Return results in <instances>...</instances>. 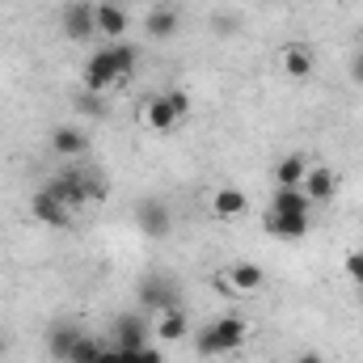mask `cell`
<instances>
[{
    "instance_id": "cell-3",
    "label": "cell",
    "mask_w": 363,
    "mask_h": 363,
    "mask_svg": "<svg viewBox=\"0 0 363 363\" xmlns=\"http://www.w3.org/2000/svg\"><path fill=\"white\" fill-rule=\"evenodd\" d=\"M47 190L72 211V207H85L89 199H97V194H106L101 190V182L89 178V174H81V169H68V174H60V178H51L47 182Z\"/></svg>"
},
{
    "instance_id": "cell-6",
    "label": "cell",
    "mask_w": 363,
    "mask_h": 363,
    "mask_svg": "<svg viewBox=\"0 0 363 363\" xmlns=\"http://www.w3.org/2000/svg\"><path fill=\"white\" fill-rule=\"evenodd\" d=\"M30 211H34L38 224H51V228H68V224H72V211H68L51 190H38L34 203H30Z\"/></svg>"
},
{
    "instance_id": "cell-12",
    "label": "cell",
    "mask_w": 363,
    "mask_h": 363,
    "mask_svg": "<svg viewBox=\"0 0 363 363\" xmlns=\"http://www.w3.org/2000/svg\"><path fill=\"white\" fill-rule=\"evenodd\" d=\"M81 342V325H72V321H60L55 330H51V338H47V351H51V359L68 363L72 355V347Z\"/></svg>"
},
{
    "instance_id": "cell-10",
    "label": "cell",
    "mask_w": 363,
    "mask_h": 363,
    "mask_svg": "<svg viewBox=\"0 0 363 363\" xmlns=\"http://www.w3.org/2000/svg\"><path fill=\"white\" fill-rule=\"evenodd\" d=\"M135 224H140L148 237H165V233H169V211H165V203H157V199L140 203V207H135Z\"/></svg>"
},
{
    "instance_id": "cell-5",
    "label": "cell",
    "mask_w": 363,
    "mask_h": 363,
    "mask_svg": "<svg viewBox=\"0 0 363 363\" xmlns=\"http://www.w3.org/2000/svg\"><path fill=\"white\" fill-rule=\"evenodd\" d=\"M114 342L110 347H118V351H140V347H148V321L140 317V313H123V317H114Z\"/></svg>"
},
{
    "instance_id": "cell-2",
    "label": "cell",
    "mask_w": 363,
    "mask_h": 363,
    "mask_svg": "<svg viewBox=\"0 0 363 363\" xmlns=\"http://www.w3.org/2000/svg\"><path fill=\"white\" fill-rule=\"evenodd\" d=\"M245 338H250L245 317H237V313L216 317V321L199 334V355H203V359H211V355H233V351L245 347Z\"/></svg>"
},
{
    "instance_id": "cell-1",
    "label": "cell",
    "mask_w": 363,
    "mask_h": 363,
    "mask_svg": "<svg viewBox=\"0 0 363 363\" xmlns=\"http://www.w3.org/2000/svg\"><path fill=\"white\" fill-rule=\"evenodd\" d=\"M308 224H313V199L304 194V190H274V203H271V220H267V228H271L274 237H283V241H300L304 233H308Z\"/></svg>"
},
{
    "instance_id": "cell-11",
    "label": "cell",
    "mask_w": 363,
    "mask_h": 363,
    "mask_svg": "<svg viewBox=\"0 0 363 363\" xmlns=\"http://www.w3.org/2000/svg\"><path fill=\"white\" fill-rule=\"evenodd\" d=\"M313 68H317V60H313V51H308L304 43H291V47H283V72H287L291 81H304V77H313Z\"/></svg>"
},
{
    "instance_id": "cell-14",
    "label": "cell",
    "mask_w": 363,
    "mask_h": 363,
    "mask_svg": "<svg viewBox=\"0 0 363 363\" xmlns=\"http://www.w3.org/2000/svg\"><path fill=\"white\" fill-rule=\"evenodd\" d=\"M93 13H97V30H101L110 43H118V38L127 34V13H123V9H114V4H93Z\"/></svg>"
},
{
    "instance_id": "cell-18",
    "label": "cell",
    "mask_w": 363,
    "mask_h": 363,
    "mask_svg": "<svg viewBox=\"0 0 363 363\" xmlns=\"http://www.w3.org/2000/svg\"><path fill=\"white\" fill-rule=\"evenodd\" d=\"M51 148H55L60 157H81V152L89 148V140H85L77 127H55V135H51Z\"/></svg>"
},
{
    "instance_id": "cell-4",
    "label": "cell",
    "mask_w": 363,
    "mask_h": 363,
    "mask_svg": "<svg viewBox=\"0 0 363 363\" xmlns=\"http://www.w3.org/2000/svg\"><path fill=\"white\" fill-rule=\"evenodd\" d=\"M81 81H85V93H106V89H114V85H123V81H118V68H114L110 47H97V51H93Z\"/></svg>"
},
{
    "instance_id": "cell-25",
    "label": "cell",
    "mask_w": 363,
    "mask_h": 363,
    "mask_svg": "<svg viewBox=\"0 0 363 363\" xmlns=\"http://www.w3.org/2000/svg\"><path fill=\"white\" fill-rule=\"evenodd\" d=\"M97 363H127V351H118V347H101Z\"/></svg>"
},
{
    "instance_id": "cell-15",
    "label": "cell",
    "mask_w": 363,
    "mask_h": 363,
    "mask_svg": "<svg viewBox=\"0 0 363 363\" xmlns=\"http://www.w3.org/2000/svg\"><path fill=\"white\" fill-rule=\"evenodd\" d=\"M144 123H148L152 131H174V127H178V114L169 110L165 93H161V97H148V101H144Z\"/></svg>"
},
{
    "instance_id": "cell-22",
    "label": "cell",
    "mask_w": 363,
    "mask_h": 363,
    "mask_svg": "<svg viewBox=\"0 0 363 363\" xmlns=\"http://www.w3.org/2000/svg\"><path fill=\"white\" fill-rule=\"evenodd\" d=\"M165 101H169V110L178 114V123H186V118H190V97H186L182 89H169V93H165Z\"/></svg>"
},
{
    "instance_id": "cell-7",
    "label": "cell",
    "mask_w": 363,
    "mask_h": 363,
    "mask_svg": "<svg viewBox=\"0 0 363 363\" xmlns=\"http://www.w3.org/2000/svg\"><path fill=\"white\" fill-rule=\"evenodd\" d=\"M93 30H97V13H93V4H68V9H64V34H68L72 43L93 38Z\"/></svg>"
},
{
    "instance_id": "cell-26",
    "label": "cell",
    "mask_w": 363,
    "mask_h": 363,
    "mask_svg": "<svg viewBox=\"0 0 363 363\" xmlns=\"http://www.w3.org/2000/svg\"><path fill=\"white\" fill-rule=\"evenodd\" d=\"M351 77H355V81H359V85H363V51H359V55H355V64H351Z\"/></svg>"
},
{
    "instance_id": "cell-24",
    "label": "cell",
    "mask_w": 363,
    "mask_h": 363,
    "mask_svg": "<svg viewBox=\"0 0 363 363\" xmlns=\"http://www.w3.org/2000/svg\"><path fill=\"white\" fill-rule=\"evenodd\" d=\"M347 274H351V283L363 287V254H351V258H347Z\"/></svg>"
},
{
    "instance_id": "cell-19",
    "label": "cell",
    "mask_w": 363,
    "mask_h": 363,
    "mask_svg": "<svg viewBox=\"0 0 363 363\" xmlns=\"http://www.w3.org/2000/svg\"><path fill=\"white\" fill-rule=\"evenodd\" d=\"M186 330H190V325H186V313H182V308H169V313L157 317V338H161V342H182Z\"/></svg>"
},
{
    "instance_id": "cell-23",
    "label": "cell",
    "mask_w": 363,
    "mask_h": 363,
    "mask_svg": "<svg viewBox=\"0 0 363 363\" xmlns=\"http://www.w3.org/2000/svg\"><path fill=\"white\" fill-rule=\"evenodd\" d=\"M127 363H165V355L157 347H140V351H127Z\"/></svg>"
},
{
    "instance_id": "cell-16",
    "label": "cell",
    "mask_w": 363,
    "mask_h": 363,
    "mask_svg": "<svg viewBox=\"0 0 363 363\" xmlns=\"http://www.w3.org/2000/svg\"><path fill=\"white\" fill-rule=\"evenodd\" d=\"M140 300H144V308H148V313H157V317H161V313H169V308H178V304H174V291H169L161 279L144 283V287H140Z\"/></svg>"
},
{
    "instance_id": "cell-9",
    "label": "cell",
    "mask_w": 363,
    "mask_h": 363,
    "mask_svg": "<svg viewBox=\"0 0 363 363\" xmlns=\"http://www.w3.org/2000/svg\"><path fill=\"white\" fill-rule=\"evenodd\" d=\"M245 207H250V199H245L237 186H220V190L211 194V211H216V220H237V216H245Z\"/></svg>"
},
{
    "instance_id": "cell-20",
    "label": "cell",
    "mask_w": 363,
    "mask_h": 363,
    "mask_svg": "<svg viewBox=\"0 0 363 363\" xmlns=\"http://www.w3.org/2000/svg\"><path fill=\"white\" fill-rule=\"evenodd\" d=\"M228 283H233L237 291H258V287L267 283V274H262V267H258V262H241V267H233Z\"/></svg>"
},
{
    "instance_id": "cell-27",
    "label": "cell",
    "mask_w": 363,
    "mask_h": 363,
    "mask_svg": "<svg viewBox=\"0 0 363 363\" xmlns=\"http://www.w3.org/2000/svg\"><path fill=\"white\" fill-rule=\"evenodd\" d=\"M296 363H325V359H321L317 351H304V355H300V359H296Z\"/></svg>"
},
{
    "instance_id": "cell-8",
    "label": "cell",
    "mask_w": 363,
    "mask_h": 363,
    "mask_svg": "<svg viewBox=\"0 0 363 363\" xmlns=\"http://www.w3.org/2000/svg\"><path fill=\"white\" fill-rule=\"evenodd\" d=\"M313 203H325V199H334V190H338V174L334 169H325V165H308V174H304V186H300Z\"/></svg>"
},
{
    "instance_id": "cell-21",
    "label": "cell",
    "mask_w": 363,
    "mask_h": 363,
    "mask_svg": "<svg viewBox=\"0 0 363 363\" xmlns=\"http://www.w3.org/2000/svg\"><path fill=\"white\" fill-rule=\"evenodd\" d=\"M97 355H101V342H97V338H89V334H81V342L72 347L68 363H97Z\"/></svg>"
},
{
    "instance_id": "cell-13",
    "label": "cell",
    "mask_w": 363,
    "mask_h": 363,
    "mask_svg": "<svg viewBox=\"0 0 363 363\" xmlns=\"http://www.w3.org/2000/svg\"><path fill=\"white\" fill-rule=\"evenodd\" d=\"M182 26V13L178 9H152L148 17H144V30H148V38H174Z\"/></svg>"
},
{
    "instance_id": "cell-17",
    "label": "cell",
    "mask_w": 363,
    "mask_h": 363,
    "mask_svg": "<svg viewBox=\"0 0 363 363\" xmlns=\"http://www.w3.org/2000/svg\"><path fill=\"white\" fill-rule=\"evenodd\" d=\"M304 174H308V161H304L300 152L283 157V161H279V169H274V178H279L283 190H300V186H304Z\"/></svg>"
},
{
    "instance_id": "cell-28",
    "label": "cell",
    "mask_w": 363,
    "mask_h": 363,
    "mask_svg": "<svg viewBox=\"0 0 363 363\" xmlns=\"http://www.w3.org/2000/svg\"><path fill=\"white\" fill-rule=\"evenodd\" d=\"M0 355H4V338H0Z\"/></svg>"
}]
</instances>
